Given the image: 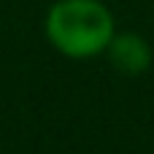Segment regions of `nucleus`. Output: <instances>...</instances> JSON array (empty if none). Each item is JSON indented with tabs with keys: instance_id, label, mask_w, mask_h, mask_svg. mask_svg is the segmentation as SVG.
Instances as JSON below:
<instances>
[{
	"instance_id": "2",
	"label": "nucleus",
	"mask_w": 154,
	"mask_h": 154,
	"mask_svg": "<svg viewBox=\"0 0 154 154\" xmlns=\"http://www.w3.org/2000/svg\"><path fill=\"white\" fill-rule=\"evenodd\" d=\"M106 57H108L111 68L119 70L122 76H143L154 62V49L141 32L125 30L111 38Z\"/></svg>"
},
{
	"instance_id": "1",
	"label": "nucleus",
	"mask_w": 154,
	"mask_h": 154,
	"mask_svg": "<svg viewBox=\"0 0 154 154\" xmlns=\"http://www.w3.org/2000/svg\"><path fill=\"white\" fill-rule=\"evenodd\" d=\"M46 41L68 60L106 54L116 35V22L103 0H54L43 19Z\"/></svg>"
}]
</instances>
